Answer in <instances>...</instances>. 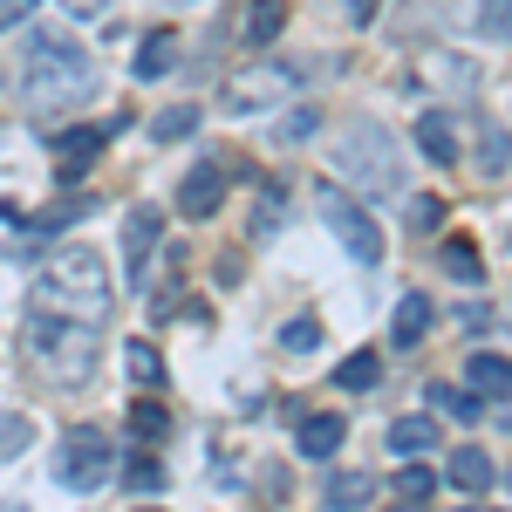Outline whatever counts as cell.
<instances>
[{
  "mask_svg": "<svg viewBox=\"0 0 512 512\" xmlns=\"http://www.w3.org/2000/svg\"><path fill=\"white\" fill-rule=\"evenodd\" d=\"M110 130H117V123H82V130H62V137H55V158H62V185H76L82 164H89L96 151H103V144H110Z\"/></svg>",
  "mask_w": 512,
  "mask_h": 512,
  "instance_id": "cell-10",
  "label": "cell"
},
{
  "mask_svg": "<svg viewBox=\"0 0 512 512\" xmlns=\"http://www.w3.org/2000/svg\"><path fill=\"white\" fill-rule=\"evenodd\" d=\"M171 62H178V35H144V48H137V76L158 82V76H171Z\"/></svg>",
  "mask_w": 512,
  "mask_h": 512,
  "instance_id": "cell-21",
  "label": "cell"
},
{
  "mask_svg": "<svg viewBox=\"0 0 512 512\" xmlns=\"http://www.w3.org/2000/svg\"><path fill=\"white\" fill-rule=\"evenodd\" d=\"M117 478V444L96 431V424H76V431H62L55 444V485H69V492H96V485H110Z\"/></svg>",
  "mask_w": 512,
  "mask_h": 512,
  "instance_id": "cell-5",
  "label": "cell"
},
{
  "mask_svg": "<svg viewBox=\"0 0 512 512\" xmlns=\"http://www.w3.org/2000/svg\"><path fill=\"white\" fill-rule=\"evenodd\" d=\"M437 410H444V417H458V424H472V417H478V396L472 390H451V383H437Z\"/></svg>",
  "mask_w": 512,
  "mask_h": 512,
  "instance_id": "cell-29",
  "label": "cell"
},
{
  "mask_svg": "<svg viewBox=\"0 0 512 512\" xmlns=\"http://www.w3.org/2000/svg\"><path fill=\"white\" fill-rule=\"evenodd\" d=\"M123 362H130V383H137V390L164 383V362H158V349H151V342H130V349H123Z\"/></svg>",
  "mask_w": 512,
  "mask_h": 512,
  "instance_id": "cell-25",
  "label": "cell"
},
{
  "mask_svg": "<svg viewBox=\"0 0 512 512\" xmlns=\"http://www.w3.org/2000/svg\"><path fill=\"white\" fill-rule=\"evenodd\" d=\"M219 205H226V171L219 164H192L185 185H178V212L185 219H212Z\"/></svg>",
  "mask_w": 512,
  "mask_h": 512,
  "instance_id": "cell-9",
  "label": "cell"
},
{
  "mask_svg": "<svg viewBox=\"0 0 512 512\" xmlns=\"http://www.w3.org/2000/svg\"><path fill=\"white\" fill-rule=\"evenodd\" d=\"M103 7H110V0H62L69 21H103Z\"/></svg>",
  "mask_w": 512,
  "mask_h": 512,
  "instance_id": "cell-36",
  "label": "cell"
},
{
  "mask_svg": "<svg viewBox=\"0 0 512 512\" xmlns=\"http://www.w3.org/2000/svg\"><path fill=\"white\" fill-rule=\"evenodd\" d=\"M342 437H349V424L335 410H321V417H301L294 424V451L301 458H328V451H342Z\"/></svg>",
  "mask_w": 512,
  "mask_h": 512,
  "instance_id": "cell-11",
  "label": "cell"
},
{
  "mask_svg": "<svg viewBox=\"0 0 512 512\" xmlns=\"http://www.w3.org/2000/svg\"><path fill=\"white\" fill-rule=\"evenodd\" d=\"M158 239H164V212H158V205H130V212H123V267H130V287L151 280V253H158Z\"/></svg>",
  "mask_w": 512,
  "mask_h": 512,
  "instance_id": "cell-8",
  "label": "cell"
},
{
  "mask_svg": "<svg viewBox=\"0 0 512 512\" xmlns=\"http://www.w3.org/2000/svg\"><path fill=\"white\" fill-rule=\"evenodd\" d=\"M96 96V55L69 35H35L28 41V69H21V103L35 117H55V110H76Z\"/></svg>",
  "mask_w": 512,
  "mask_h": 512,
  "instance_id": "cell-1",
  "label": "cell"
},
{
  "mask_svg": "<svg viewBox=\"0 0 512 512\" xmlns=\"http://www.w3.org/2000/svg\"><path fill=\"white\" fill-rule=\"evenodd\" d=\"M28 355H35V369H48V383L82 390L96 376V355H103V321H76V315L35 308L28 315Z\"/></svg>",
  "mask_w": 512,
  "mask_h": 512,
  "instance_id": "cell-2",
  "label": "cell"
},
{
  "mask_svg": "<svg viewBox=\"0 0 512 512\" xmlns=\"http://www.w3.org/2000/svg\"><path fill=\"white\" fill-rule=\"evenodd\" d=\"M315 123H321V110H294V117L274 130V144H308V137H315Z\"/></svg>",
  "mask_w": 512,
  "mask_h": 512,
  "instance_id": "cell-31",
  "label": "cell"
},
{
  "mask_svg": "<svg viewBox=\"0 0 512 512\" xmlns=\"http://www.w3.org/2000/svg\"><path fill=\"white\" fill-rule=\"evenodd\" d=\"M417 144H424V158L458 164V130H451V117H444V110H424V117H417Z\"/></svg>",
  "mask_w": 512,
  "mask_h": 512,
  "instance_id": "cell-15",
  "label": "cell"
},
{
  "mask_svg": "<svg viewBox=\"0 0 512 512\" xmlns=\"http://www.w3.org/2000/svg\"><path fill=\"white\" fill-rule=\"evenodd\" d=\"M130 431H137V444H158V437L171 431V410L151 403V396H137V403H130Z\"/></svg>",
  "mask_w": 512,
  "mask_h": 512,
  "instance_id": "cell-23",
  "label": "cell"
},
{
  "mask_svg": "<svg viewBox=\"0 0 512 512\" xmlns=\"http://www.w3.org/2000/svg\"><path fill=\"white\" fill-rule=\"evenodd\" d=\"M335 178H349L362 198H396L403 192V158H396V137L383 123H349L335 137Z\"/></svg>",
  "mask_w": 512,
  "mask_h": 512,
  "instance_id": "cell-4",
  "label": "cell"
},
{
  "mask_svg": "<svg viewBox=\"0 0 512 512\" xmlns=\"http://www.w3.org/2000/svg\"><path fill=\"white\" fill-rule=\"evenodd\" d=\"M485 178H506V123H485V144H478Z\"/></svg>",
  "mask_w": 512,
  "mask_h": 512,
  "instance_id": "cell-27",
  "label": "cell"
},
{
  "mask_svg": "<svg viewBox=\"0 0 512 512\" xmlns=\"http://www.w3.org/2000/svg\"><path fill=\"white\" fill-rule=\"evenodd\" d=\"M424 328H431V294H403L396 301V321H390V342L396 349H417Z\"/></svg>",
  "mask_w": 512,
  "mask_h": 512,
  "instance_id": "cell-13",
  "label": "cell"
},
{
  "mask_svg": "<svg viewBox=\"0 0 512 512\" xmlns=\"http://www.w3.org/2000/svg\"><path fill=\"white\" fill-rule=\"evenodd\" d=\"M465 376H472V390H478V396H512V362H506L499 349H478Z\"/></svg>",
  "mask_w": 512,
  "mask_h": 512,
  "instance_id": "cell-16",
  "label": "cell"
},
{
  "mask_svg": "<svg viewBox=\"0 0 512 512\" xmlns=\"http://www.w3.org/2000/svg\"><path fill=\"white\" fill-rule=\"evenodd\" d=\"M396 499H410V506H424V499H437V472L410 458V465L396 472Z\"/></svg>",
  "mask_w": 512,
  "mask_h": 512,
  "instance_id": "cell-24",
  "label": "cell"
},
{
  "mask_svg": "<svg viewBox=\"0 0 512 512\" xmlns=\"http://www.w3.org/2000/svg\"><path fill=\"white\" fill-rule=\"evenodd\" d=\"M35 7H41V0H0V35H7V28H21Z\"/></svg>",
  "mask_w": 512,
  "mask_h": 512,
  "instance_id": "cell-34",
  "label": "cell"
},
{
  "mask_svg": "<svg viewBox=\"0 0 512 512\" xmlns=\"http://www.w3.org/2000/svg\"><path fill=\"white\" fill-rule=\"evenodd\" d=\"M294 82H301V69L294 62H260V69H246V76L226 82V110L233 117H260V110H274V103H287L294 96Z\"/></svg>",
  "mask_w": 512,
  "mask_h": 512,
  "instance_id": "cell-7",
  "label": "cell"
},
{
  "mask_svg": "<svg viewBox=\"0 0 512 512\" xmlns=\"http://www.w3.org/2000/svg\"><path fill=\"white\" fill-rule=\"evenodd\" d=\"M376 383H383V362H376V349L349 355V362L335 369V390H376Z\"/></svg>",
  "mask_w": 512,
  "mask_h": 512,
  "instance_id": "cell-22",
  "label": "cell"
},
{
  "mask_svg": "<svg viewBox=\"0 0 512 512\" xmlns=\"http://www.w3.org/2000/svg\"><path fill=\"white\" fill-rule=\"evenodd\" d=\"M123 485H130V492H164V465H158V458H130Z\"/></svg>",
  "mask_w": 512,
  "mask_h": 512,
  "instance_id": "cell-30",
  "label": "cell"
},
{
  "mask_svg": "<svg viewBox=\"0 0 512 512\" xmlns=\"http://www.w3.org/2000/svg\"><path fill=\"white\" fill-rule=\"evenodd\" d=\"M192 130H198V103H171L151 117V144H185Z\"/></svg>",
  "mask_w": 512,
  "mask_h": 512,
  "instance_id": "cell-19",
  "label": "cell"
},
{
  "mask_svg": "<svg viewBox=\"0 0 512 512\" xmlns=\"http://www.w3.org/2000/svg\"><path fill=\"white\" fill-rule=\"evenodd\" d=\"M315 342H321V321L315 315H294L287 328H280V349H294V355H308Z\"/></svg>",
  "mask_w": 512,
  "mask_h": 512,
  "instance_id": "cell-28",
  "label": "cell"
},
{
  "mask_svg": "<svg viewBox=\"0 0 512 512\" xmlns=\"http://www.w3.org/2000/svg\"><path fill=\"white\" fill-rule=\"evenodd\" d=\"M478 14H472V28H485L492 41H506V0H472Z\"/></svg>",
  "mask_w": 512,
  "mask_h": 512,
  "instance_id": "cell-33",
  "label": "cell"
},
{
  "mask_svg": "<svg viewBox=\"0 0 512 512\" xmlns=\"http://www.w3.org/2000/svg\"><path fill=\"white\" fill-rule=\"evenodd\" d=\"M82 212H89V198H69V205H55V212H41V219H21V253H28V246H35V239L62 233V226H76Z\"/></svg>",
  "mask_w": 512,
  "mask_h": 512,
  "instance_id": "cell-18",
  "label": "cell"
},
{
  "mask_svg": "<svg viewBox=\"0 0 512 512\" xmlns=\"http://www.w3.org/2000/svg\"><path fill=\"white\" fill-rule=\"evenodd\" d=\"M383 444L396 458H424V451H437V417H396Z\"/></svg>",
  "mask_w": 512,
  "mask_h": 512,
  "instance_id": "cell-14",
  "label": "cell"
},
{
  "mask_svg": "<svg viewBox=\"0 0 512 512\" xmlns=\"http://www.w3.org/2000/svg\"><path fill=\"white\" fill-rule=\"evenodd\" d=\"M376 14H383V0H349V21H355V28H376Z\"/></svg>",
  "mask_w": 512,
  "mask_h": 512,
  "instance_id": "cell-37",
  "label": "cell"
},
{
  "mask_svg": "<svg viewBox=\"0 0 512 512\" xmlns=\"http://www.w3.org/2000/svg\"><path fill=\"white\" fill-rule=\"evenodd\" d=\"M410 219H417V233H431V226H444V205H437V198H417Z\"/></svg>",
  "mask_w": 512,
  "mask_h": 512,
  "instance_id": "cell-35",
  "label": "cell"
},
{
  "mask_svg": "<svg viewBox=\"0 0 512 512\" xmlns=\"http://www.w3.org/2000/svg\"><path fill=\"white\" fill-rule=\"evenodd\" d=\"M280 28H287V0H253V7H246V41H253V48H267Z\"/></svg>",
  "mask_w": 512,
  "mask_h": 512,
  "instance_id": "cell-20",
  "label": "cell"
},
{
  "mask_svg": "<svg viewBox=\"0 0 512 512\" xmlns=\"http://www.w3.org/2000/svg\"><path fill=\"white\" fill-rule=\"evenodd\" d=\"M35 308H48V315H76V321H103L110 315V274H103V260H96L89 246L55 253V260L35 274Z\"/></svg>",
  "mask_w": 512,
  "mask_h": 512,
  "instance_id": "cell-3",
  "label": "cell"
},
{
  "mask_svg": "<svg viewBox=\"0 0 512 512\" xmlns=\"http://www.w3.org/2000/svg\"><path fill=\"white\" fill-rule=\"evenodd\" d=\"M444 274H458V280H472V287H485V260H478L465 239H444Z\"/></svg>",
  "mask_w": 512,
  "mask_h": 512,
  "instance_id": "cell-26",
  "label": "cell"
},
{
  "mask_svg": "<svg viewBox=\"0 0 512 512\" xmlns=\"http://www.w3.org/2000/svg\"><path fill=\"white\" fill-rule=\"evenodd\" d=\"M383 485H376V472H335L328 478V506H342V512H355V506H369Z\"/></svg>",
  "mask_w": 512,
  "mask_h": 512,
  "instance_id": "cell-17",
  "label": "cell"
},
{
  "mask_svg": "<svg viewBox=\"0 0 512 512\" xmlns=\"http://www.w3.org/2000/svg\"><path fill=\"white\" fill-rule=\"evenodd\" d=\"M315 212H321V226L342 239V253H349V260H383V233H376V212H369V205H362L349 185H335V178H328V185L315 192Z\"/></svg>",
  "mask_w": 512,
  "mask_h": 512,
  "instance_id": "cell-6",
  "label": "cell"
},
{
  "mask_svg": "<svg viewBox=\"0 0 512 512\" xmlns=\"http://www.w3.org/2000/svg\"><path fill=\"white\" fill-rule=\"evenodd\" d=\"M35 437V424L28 417H0V458H21V444Z\"/></svg>",
  "mask_w": 512,
  "mask_h": 512,
  "instance_id": "cell-32",
  "label": "cell"
},
{
  "mask_svg": "<svg viewBox=\"0 0 512 512\" xmlns=\"http://www.w3.org/2000/svg\"><path fill=\"white\" fill-rule=\"evenodd\" d=\"M451 485L478 499V492H492V485H499V465H492L478 444H465V451H451Z\"/></svg>",
  "mask_w": 512,
  "mask_h": 512,
  "instance_id": "cell-12",
  "label": "cell"
}]
</instances>
